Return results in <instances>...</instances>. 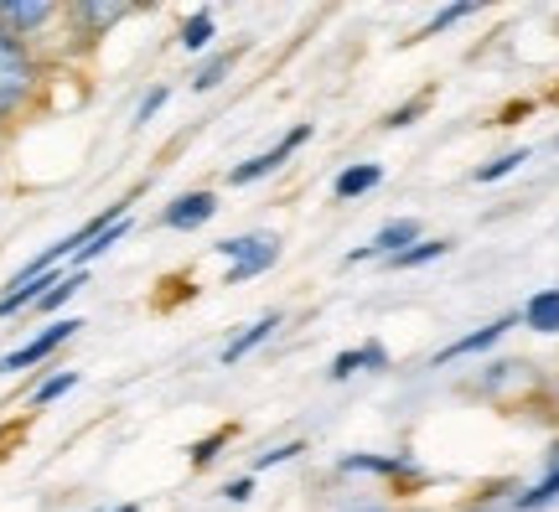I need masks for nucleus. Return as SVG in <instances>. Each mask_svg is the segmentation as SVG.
I'll list each match as a JSON object with an SVG mask.
<instances>
[{
	"instance_id": "nucleus-1",
	"label": "nucleus",
	"mask_w": 559,
	"mask_h": 512,
	"mask_svg": "<svg viewBox=\"0 0 559 512\" xmlns=\"http://www.w3.org/2000/svg\"><path fill=\"white\" fill-rule=\"evenodd\" d=\"M37 88V62L26 52V41H16L5 26H0V115H11L32 99Z\"/></svg>"
},
{
	"instance_id": "nucleus-2",
	"label": "nucleus",
	"mask_w": 559,
	"mask_h": 512,
	"mask_svg": "<svg viewBox=\"0 0 559 512\" xmlns=\"http://www.w3.org/2000/svg\"><path fill=\"white\" fill-rule=\"evenodd\" d=\"M213 249L228 259V279H223V285H243V279L264 275V270L280 259V238L249 234V238H223V243H213Z\"/></svg>"
},
{
	"instance_id": "nucleus-3",
	"label": "nucleus",
	"mask_w": 559,
	"mask_h": 512,
	"mask_svg": "<svg viewBox=\"0 0 559 512\" xmlns=\"http://www.w3.org/2000/svg\"><path fill=\"white\" fill-rule=\"evenodd\" d=\"M83 321H52V326H47V332H37L32 336V342H21L16 353H5L0 357V373H21V368H37L41 357H52L62 347V342H68V336L79 332Z\"/></svg>"
},
{
	"instance_id": "nucleus-4",
	"label": "nucleus",
	"mask_w": 559,
	"mask_h": 512,
	"mask_svg": "<svg viewBox=\"0 0 559 512\" xmlns=\"http://www.w3.org/2000/svg\"><path fill=\"white\" fill-rule=\"evenodd\" d=\"M415 243H419V223L415 217H394V223H383L379 234H373V243L353 249L347 264H362V259H394V254H404V249H415Z\"/></svg>"
},
{
	"instance_id": "nucleus-5",
	"label": "nucleus",
	"mask_w": 559,
	"mask_h": 512,
	"mask_svg": "<svg viewBox=\"0 0 559 512\" xmlns=\"http://www.w3.org/2000/svg\"><path fill=\"white\" fill-rule=\"evenodd\" d=\"M47 21H58V5H52V0H0V26L16 41H32Z\"/></svg>"
},
{
	"instance_id": "nucleus-6",
	"label": "nucleus",
	"mask_w": 559,
	"mask_h": 512,
	"mask_svg": "<svg viewBox=\"0 0 559 512\" xmlns=\"http://www.w3.org/2000/svg\"><path fill=\"white\" fill-rule=\"evenodd\" d=\"M306 135H311V130H306V124H296V130L280 140L275 151H264V156H254V160H239V166L228 171V181H234V187H249V181H260V177H270V171H280V166L290 160V151H296Z\"/></svg>"
},
{
	"instance_id": "nucleus-7",
	"label": "nucleus",
	"mask_w": 559,
	"mask_h": 512,
	"mask_svg": "<svg viewBox=\"0 0 559 512\" xmlns=\"http://www.w3.org/2000/svg\"><path fill=\"white\" fill-rule=\"evenodd\" d=\"M213 213H218V198H213V192H187V198H177L166 213H160V228H171V234H192V228H202Z\"/></svg>"
},
{
	"instance_id": "nucleus-8",
	"label": "nucleus",
	"mask_w": 559,
	"mask_h": 512,
	"mask_svg": "<svg viewBox=\"0 0 559 512\" xmlns=\"http://www.w3.org/2000/svg\"><path fill=\"white\" fill-rule=\"evenodd\" d=\"M508 326H519V315H498V321H487L481 332H472V336H461V342H451L445 353L436 357V368H445V362H456V357H472V353H481V347H492Z\"/></svg>"
},
{
	"instance_id": "nucleus-9",
	"label": "nucleus",
	"mask_w": 559,
	"mask_h": 512,
	"mask_svg": "<svg viewBox=\"0 0 559 512\" xmlns=\"http://www.w3.org/2000/svg\"><path fill=\"white\" fill-rule=\"evenodd\" d=\"M379 181H383L379 160H358V166H347V171H342L332 192H337V202H353V198H362V192H373Z\"/></svg>"
},
{
	"instance_id": "nucleus-10",
	"label": "nucleus",
	"mask_w": 559,
	"mask_h": 512,
	"mask_svg": "<svg viewBox=\"0 0 559 512\" xmlns=\"http://www.w3.org/2000/svg\"><path fill=\"white\" fill-rule=\"evenodd\" d=\"M73 16L88 26V37H99V32H109L115 21L130 16V5H120V0H79V5H73Z\"/></svg>"
},
{
	"instance_id": "nucleus-11",
	"label": "nucleus",
	"mask_w": 559,
	"mask_h": 512,
	"mask_svg": "<svg viewBox=\"0 0 559 512\" xmlns=\"http://www.w3.org/2000/svg\"><path fill=\"white\" fill-rule=\"evenodd\" d=\"M523 321L534 326V332L555 336L559 332V285H549V290H539V296L523 306Z\"/></svg>"
},
{
	"instance_id": "nucleus-12",
	"label": "nucleus",
	"mask_w": 559,
	"mask_h": 512,
	"mask_svg": "<svg viewBox=\"0 0 559 512\" xmlns=\"http://www.w3.org/2000/svg\"><path fill=\"white\" fill-rule=\"evenodd\" d=\"M275 326H280V315H260V321H254L249 332H243V336H234V342L223 347V368H234V362H239L243 353H254L260 342H270V336H275Z\"/></svg>"
},
{
	"instance_id": "nucleus-13",
	"label": "nucleus",
	"mask_w": 559,
	"mask_h": 512,
	"mask_svg": "<svg viewBox=\"0 0 559 512\" xmlns=\"http://www.w3.org/2000/svg\"><path fill=\"white\" fill-rule=\"evenodd\" d=\"M383 362H389V353H383L379 342H368L358 353H342L337 362H332V378H353L358 368H383Z\"/></svg>"
},
{
	"instance_id": "nucleus-14",
	"label": "nucleus",
	"mask_w": 559,
	"mask_h": 512,
	"mask_svg": "<svg viewBox=\"0 0 559 512\" xmlns=\"http://www.w3.org/2000/svg\"><path fill=\"white\" fill-rule=\"evenodd\" d=\"M445 249H451L445 238H425V243H415V249H404V254H394L389 264H394V270H419V264H430V259H440Z\"/></svg>"
},
{
	"instance_id": "nucleus-15",
	"label": "nucleus",
	"mask_w": 559,
	"mask_h": 512,
	"mask_svg": "<svg viewBox=\"0 0 559 512\" xmlns=\"http://www.w3.org/2000/svg\"><path fill=\"white\" fill-rule=\"evenodd\" d=\"M124 234H130V217H120L115 228H104V234L94 238V243H88L83 254H73V264H79V270H83V264H94V259H99V254H109V249H115V243H120Z\"/></svg>"
},
{
	"instance_id": "nucleus-16",
	"label": "nucleus",
	"mask_w": 559,
	"mask_h": 512,
	"mask_svg": "<svg viewBox=\"0 0 559 512\" xmlns=\"http://www.w3.org/2000/svg\"><path fill=\"white\" fill-rule=\"evenodd\" d=\"M207 41H213V11H198V16L181 26V47H187V52H202Z\"/></svg>"
},
{
	"instance_id": "nucleus-17",
	"label": "nucleus",
	"mask_w": 559,
	"mask_h": 512,
	"mask_svg": "<svg viewBox=\"0 0 559 512\" xmlns=\"http://www.w3.org/2000/svg\"><path fill=\"white\" fill-rule=\"evenodd\" d=\"M73 383H79V373H73V368H62V373H52V378H47V383L37 389V394H32V409H41V404H52V398H62L68 389H73Z\"/></svg>"
},
{
	"instance_id": "nucleus-18",
	"label": "nucleus",
	"mask_w": 559,
	"mask_h": 512,
	"mask_svg": "<svg viewBox=\"0 0 559 512\" xmlns=\"http://www.w3.org/2000/svg\"><path fill=\"white\" fill-rule=\"evenodd\" d=\"M234 62H239V52H218V58H213V62H207V68L198 73V79H192V88H198V94H207V88H218L223 73H228Z\"/></svg>"
},
{
	"instance_id": "nucleus-19",
	"label": "nucleus",
	"mask_w": 559,
	"mask_h": 512,
	"mask_svg": "<svg viewBox=\"0 0 559 512\" xmlns=\"http://www.w3.org/2000/svg\"><path fill=\"white\" fill-rule=\"evenodd\" d=\"M523 160H528V151H508V156H498V160H487V166H477V181H502V177H513Z\"/></svg>"
},
{
	"instance_id": "nucleus-20",
	"label": "nucleus",
	"mask_w": 559,
	"mask_h": 512,
	"mask_svg": "<svg viewBox=\"0 0 559 512\" xmlns=\"http://www.w3.org/2000/svg\"><path fill=\"white\" fill-rule=\"evenodd\" d=\"M555 497H559V472H555V476H544L539 487H534V492H523L519 502H513V508H519V512H534V508H549Z\"/></svg>"
},
{
	"instance_id": "nucleus-21",
	"label": "nucleus",
	"mask_w": 559,
	"mask_h": 512,
	"mask_svg": "<svg viewBox=\"0 0 559 512\" xmlns=\"http://www.w3.org/2000/svg\"><path fill=\"white\" fill-rule=\"evenodd\" d=\"M342 472H404V461H383V455H347Z\"/></svg>"
},
{
	"instance_id": "nucleus-22",
	"label": "nucleus",
	"mask_w": 559,
	"mask_h": 512,
	"mask_svg": "<svg viewBox=\"0 0 559 512\" xmlns=\"http://www.w3.org/2000/svg\"><path fill=\"white\" fill-rule=\"evenodd\" d=\"M461 16H472V5H445V11H440V16L430 21L425 32H419V37H436V32H445V26H456Z\"/></svg>"
},
{
	"instance_id": "nucleus-23",
	"label": "nucleus",
	"mask_w": 559,
	"mask_h": 512,
	"mask_svg": "<svg viewBox=\"0 0 559 512\" xmlns=\"http://www.w3.org/2000/svg\"><path fill=\"white\" fill-rule=\"evenodd\" d=\"M300 451H306L300 440H290V445H275V451H264L260 461H254V472H264V466H280V461H296Z\"/></svg>"
},
{
	"instance_id": "nucleus-24",
	"label": "nucleus",
	"mask_w": 559,
	"mask_h": 512,
	"mask_svg": "<svg viewBox=\"0 0 559 512\" xmlns=\"http://www.w3.org/2000/svg\"><path fill=\"white\" fill-rule=\"evenodd\" d=\"M228 434H234V430H218V434H213V440H202V445H192V466H207V461L218 455V445H223V440H228Z\"/></svg>"
},
{
	"instance_id": "nucleus-25",
	"label": "nucleus",
	"mask_w": 559,
	"mask_h": 512,
	"mask_svg": "<svg viewBox=\"0 0 559 512\" xmlns=\"http://www.w3.org/2000/svg\"><path fill=\"white\" fill-rule=\"evenodd\" d=\"M160 104H166V88H151L145 94V104H140V115H135V124H151V119L160 115Z\"/></svg>"
},
{
	"instance_id": "nucleus-26",
	"label": "nucleus",
	"mask_w": 559,
	"mask_h": 512,
	"mask_svg": "<svg viewBox=\"0 0 559 512\" xmlns=\"http://www.w3.org/2000/svg\"><path fill=\"white\" fill-rule=\"evenodd\" d=\"M223 497H228V502H249V497H254V476H239V481H228V487H223Z\"/></svg>"
},
{
	"instance_id": "nucleus-27",
	"label": "nucleus",
	"mask_w": 559,
	"mask_h": 512,
	"mask_svg": "<svg viewBox=\"0 0 559 512\" xmlns=\"http://www.w3.org/2000/svg\"><path fill=\"white\" fill-rule=\"evenodd\" d=\"M415 115H419V104H404V109H400V115H394V119H389V124L400 130V124H409V119H415Z\"/></svg>"
},
{
	"instance_id": "nucleus-28",
	"label": "nucleus",
	"mask_w": 559,
	"mask_h": 512,
	"mask_svg": "<svg viewBox=\"0 0 559 512\" xmlns=\"http://www.w3.org/2000/svg\"><path fill=\"white\" fill-rule=\"evenodd\" d=\"M115 512H140V508H115Z\"/></svg>"
}]
</instances>
